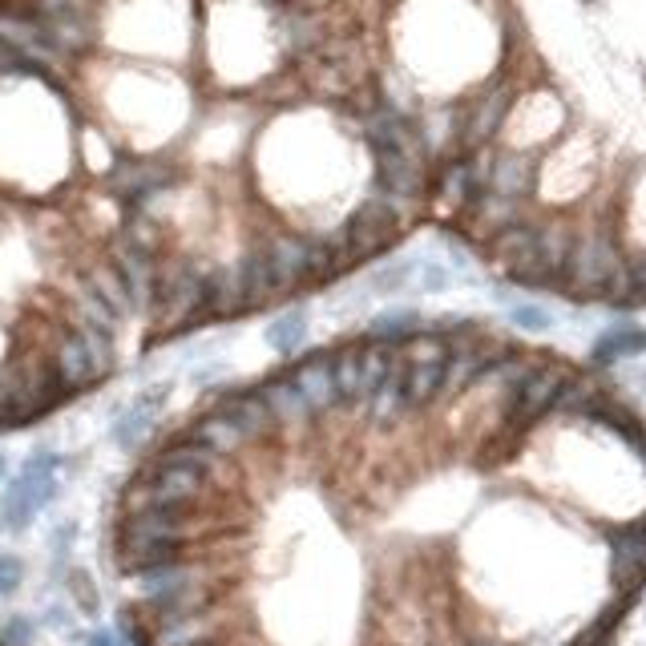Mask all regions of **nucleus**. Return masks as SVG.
<instances>
[{"instance_id": "1", "label": "nucleus", "mask_w": 646, "mask_h": 646, "mask_svg": "<svg viewBox=\"0 0 646 646\" xmlns=\"http://www.w3.org/2000/svg\"><path fill=\"white\" fill-rule=\"evenodd\" d=\"M57 469H61V457L49 453V449H37L29 453V461L21 465V473L5 485L0 493V525L21 533L53 497H57Z\"/></svg>"}, {"instance_id": "2", "label": "nucleus", "mask_w": 646, "mask_h": 646, "mask_svg": "<svg viewBox=\"0 0 646 646\" xmlns=\"http://www.w3.org/2000/svg\"><path fill=\"white\" fill-rule=\"evenodd\" d=\"M400 227H404V214H400L392 202H384V198H376V194L360 198V202L344 214V223H340L344 247H348V263L360 267V263L384 255V251L400 239Z\"/></svg>"}, {"instance_id": "3", "label": "nucleus", "mask_w": 646, "mask_h": 646, "mask_svg": "<svg viewBox=\"0 0 646 646\" xmlns=\"http://www.w3.org/2000/svg\"><path fill=\"white\" fill-rule=\"evenodd\" d=\"M166 396H170V384H154V388H146V392H138L130 400V408L114 420V445L118 449L134 453L154 433V424H158V416L166 408Z\"/></svg>"}, {"instance_id": "4", "label": "nucleus", "mask_w": 646, "mask_h": 646, "mask_svg": "<svg viewBox=\"0 0 646 646\" xmlns=\"http://www.w3.org/2000/svg\"><path fill=\"white\" fill-rule=\"evenodd\" d=\"M630 356H646V328L642 323H610L606 332H598V340L590 344V364L594 368H610L618 360H630Z\"/></svg>"}, {"instance_id": "5", "label": "nucleus", "mask_w": 646, "mask_h": 646, "mask_svg": "<svg viewBox=\"0 0 646 646\" xmlns=\"http://www.w3.org/2000/svg\"><path fill=\"white\" fill-rule=\"evenodd\" d=\"M307 332H311L307 311H303V307H287V311H279V315L267 323L263 340H267V348H271L275 356L291 360V356H299V348L307 344Z\"/></svg>"}, {"instance_id": "6", "label": "nucleus", "mask_w": 646, "mask_h": 646, "mask_svg": "<svg viewBox=\"0 0 646 646\" xmlns=\"http://www.w3.org/2000/svg\"><path fill=\"white\" fill-rule=\"evenodd\" d=\"M533 186V162L525 154H497L493 166H489V194H501V198H521L529 194Z\"/></svg>"}, {"instance_id": "7", "label": "nucleus", "mask_w": 646, "mask_h": 646, "mask_svg": "<svg viewBox=\"0 0 646 646\" xmlns=\"http://www.w3.org/2000/svg\"><path fill=\"white\" fill-rule=\"evenodd\" d=\"M420 328H424V315H420V311H412V307H392V311L372 315L364 332L376 336V340H388V344H408Z\"/></svg>"}, {"instance_id": "8", "label": "nucleus", "mask_w": 646, "mask_h": 646, "mask_svg": "<svg viewBox=\"0 0 646 646\" xmlns=\"http://www.w3.org/2000/svg\"><path fill=\"white\" fill-rule=\"evenodd\" d=\"M416 271H420V259H396V263L376 267L368 275V287L380 295H392V291H404L408 283H416Z\"/></svg>"}, {"instance_id": "9", "label": "nucleus", "mask_w": 646, "mask_h": 646, "mask_svg": "<svg viewBox=\"0 0 646 646\" xmlns=\"http://www.w3.org/2000/svg\"><path fill=\"white\" fill-rule=\"evenodd\" d=\"M509 323L517 332H533V336H542V332H554V311L550 307H542L537 299H521V303H513L509 307Z\"/></svg>"}, {"instance_id": "10", "label": "nucleus", "mask_w": 646, "mask_h": 646, "mask_svg": "<svg viewBox=\"0 0 646 646\" xmlns=\"http://www.w3.org/2000/svg\"><path fill=\"white\" fill-rule=\"evenodd\" d=\"M416 287H420V291H449V287H453V267L441 263V259H420Z\"/></svg>"}, {"instance_id": "11", "label": "nucleus", "mask_w": 646, "mask_h": 646, "mask_svg": "<svg viewBox=\"0 0 646 646\" xmlns=\"http://www.w3.org/2000/svg\"><path fill=\"white\" fill-rule=\"evenodd\" d=\"M69 594H73V602H77V610L81 614H97L101 610V598H97V586H93V578L85 574V570H69Z\"/></svg>"}, {"instance_id": "12", "label": "nucleus", "mask_w": 646, "mask_h": 646, "mask_svg": "<svg viewBox=\"0 0 646 646\" xmlns=\"http://www.w3.org/2000/svg\"><path fill=\"white\" fill-rule=\"evenodd\" d=\"M25 582V562L17 554H0V598L17 594Z\"/></svg>"}, {"instance_id": "13", "label": "nucleus", "mask_w": 646, "mask_h": 646, "mask_svg": "<svg viewBox=\"0 0 646 646\" xmlns=\"http://www.w3.org/2000/svg\"><path fill=\"white\" fill-rule=\"evenodd\" d=\"M5 642H9V646L33 642V622H29V618H13V622L5 626Z\"/></svg>"}, {"instance_id": "14", "label": "nucleus", "mask_w": 646, "mask_h": 646, "mask_svg": "<svg viewBox=\"0 0 646 646\" xmlns=\"http://www.w3.org/2000/svg\"><path fill=\"white\" fill-rule=\"evenodd\" d=\"M85 646H118V634H110V630H89L85 634Z\"/></svg>"}, {"instance_id": "15", "label": "nucleus", "mask_w": 646, "mask_h": 646, "mask_svg": "<svg viewBox=\"0 0 646 646\" xmlns=\"http://www.w3.org/2000/svg\"><path fill=\"white\" fill-rule=\"evenodd\" d=\"M5 469H9V465H5V457H0V477H5Z\"/></svg>"}, {"instance_id": "16", "label": "nucleus", "mask_w": 646, "mask_h": 646, "mask_svg": "<svg viewBox=\"0 0 646 646\" xmlns=\"http://www.w3.org/2000/svg\"><path fill=\"white\" fill-rule=\"evenodd\" d=\"M0 646H9V642H5V638H0Z\"/></svg>"}, {"instance_id": "17", "label": "nucleus", "mask_w": 646, "mask_h": 646, "mask_svg": "<svg viewBox=\"0 0 646 646\" xmlns=\"http://www.w3.org/2000/svg\"><path fill=\"white\" fill-rule=\"evenodd\" d=\"M642 384H646V376H642Z\"/></svg>"}]
</instances>
